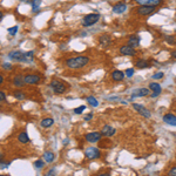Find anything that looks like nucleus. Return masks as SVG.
<instances>
[{"label": "nucleus", "mask_w": 176, "mask_h": 176, "mask_svg": "<svg viewBox=\"0 0 176 176\" xmlns=\"http://www.w3.org/2000/svg\"><path fill=\"white\" fill-rule=\"evenodd\" d=\"M89 62V58L88 56H74V58H69L66 60V65L67 67L71 69H79L85 67L86 65Z\"/></svg>", "instance_id": "obj_1"}, {"label": "nucleus", "mask_w": 176, "mask_h": 176, "mask_svg": "<svg viewBox=\"0 0 176 176\" xmlns=\"http://www.w3.org/2000/svg\"><path fill=\"white\" fill-rule=\"evenodd\" d=\"M49 87L55 94H64L67 90V85L59 79H53L49 83Z\"/></svg>", "instance_id": "obj_2"}, {"label": "nucleus", "mask_w": 176, "mask_h": 176, "mask_svg": "<svg viewBox=\"0 0 176 176\" xmlns=\"http://www.w3.org/2000/svg\"><path fill=\"white\" fill-rule=\"evenodd\" d=\"M99 20H100V14H98V13H90V14H87L83 18L81 24L85 27H90V26L96 24Z\"/></svg>", "instance_id": "obj_3"}, {"label": "nucleus", "mask_w": 176, "mask_h": 176, "mask_svg": "<svg viewBox=\"0 0 176 176\" xmlns=\"http://www.w3.org/2000/svg\"><path fill=\"white\" fill-rule=\"evenodd\" d=\"M101 155V153L98 148L95 147H88L87 149L85 150V156L89 159V160H95V159H99Z\"/></svg>", "instance_id": "obj_4"}, {"label": "nucleus", "mask_w": 176, "mask_h": 176, "mask_svg": "<svg viewBox=\"0 0 176 176\" xmlns=\"http://www.w3.org/2000/svg\"><path fill=\"white\" fill-rule=\"evenodd\" d=\"M102 134L100 132H92V133H88L85 135V139L86 141L89 142V143H95V142H99L101 139H102Z\"/></svg>", "instance_id": "obj_5"}, {"label": "nucleus", "mask_w": 176, "mask_h": 176, "mask_svg": "<svg viewBox=\"0 0 176 176\" xmlns=\"http://www.w3.org/2000/svg\"><path fill=\"white\" fill-rule=\"evenodd\" d=\"M133 108H134V109H135L139 114H141L143 117H146V119H149V117L152 116V113L149 112V110H148L144 106H142V105H139V103H133Z\"/></svg>", "instance_id": "obj_6"}, {"label": "nucleus", "mask_w": 176, "mask_h": 176, "mask_svg": "<svg viewBox=\"0 0 176 176\" xmlns=\"http://www.w3.org/2000/svg\"><path fill=\"white\" fill-rule=\"evenodd\" d=\"M156 7H154V6H139L136 8V13L139 15H149L152 14L153 12L155 11Z\"/></svg>", "instance_id": "obj_7"}, {"label": "nucleus", "mask_w": 176, "mask_h": 176, "mask_svg": "<svg viewBox=\"0 0 176 176\" xmlns=\"http://www.w3.org/2000/svg\"><path fill=\"white\" fill-rule=\"evenodd\" d=\"M119 51H120V54H122V55H126V56H134V55L136 54V51H135V48H133V47L128 46V45L121 46Z\"/></svg>", "instance_id": "obj_8"}, {"label": "nucleus", "mask_w": 176, "mask_h": 176, "mask_svg": "<svg viewBox=\"0 0 176 176\" xmlns=\"http://www.w3.org/2000/svg\"><path fill=\"white\" fill-rule=\"evenodd\" d=\"M134 1L140 6H154V7H156L161 4L162 0H134Z\"/></svg>", "instance_id": "obj_9"}, {"label": "nucleus", "mask_w": 176, "mask_h": 176, "mask_svg": "<svg viewBox=\"0 0 176 176\" xmlns=\"http://www.w3.org/2000/svg\"><path fill=\"white\" fill-rule=\"evenodd\" d=\"M149 89L153 90L152 98H157V95H160L161 92H162L161 86H160L157 82H150L149 83Z\"/></svg>", "instance_id": "obj_10"}, {"label": "nucleus", "mask_w": 176, "mask_h": 176, "mask_svg": "<svg viewBox=\"0 0 176 176\" xmlns=\"http://www.w3.org/2000/svg\"><path fill=\"white\" fill-rule=\"evenodd\" d=\"M39 82H40L39 75H35V74H27V75H25V83L35 85V83H39Z\"/></svg>", "instance_id": "obj_11"}, {"label": "nucleus", "mask_w": 176, "mask_h": 176, "mask_svg": "<svg viewBox=\"0 0 176 176\" xmlns=\"http://www.w3.org/2000/svg\"><path fill=\"white\" fill-rule=\"evenodd\" d=\"M115 133H116V129H115V128H113L112 126H109V125L103 126L102 129H101V134H102L103 136H107V137L113 136Z\"/></svg>", "instance_id": "obj_12"}, {"label": "nucleus", "mask_w": 176, "mask_h": 176, "mask_svg": "<svg viewBox=\"0 0 176 176\" xmlns=\"http://www.w3.org/2000/svg\"><path fill=\"white\" fill-rule=\"evenodd\" d=\"M163 121H164L167 125H169V126L176 127V115H174V114H170V113L166 114V115L163 116Z\"/></svg>", "instance_id": "obj_13"}, {"label": "nucleus", "mask_w": 176, "mask_h": 176, "mask_svg": "<svg viewBox=\"0 0 176 176\" xmlns=\"http://www.w3.org/2000/svg\"><path fill=\"white\" fill-rule=\"evenodd\" d=\"M149 92H150L149 88H139V89H136V90L133 93L132 98L135 99V98H141V96H146V95L149 94Z\"/></svg>", "instance_id": "obj_14"}, {"label": "nucleus", "mask_w": 176, "mask_h": 176, "mask_svg": "<svg viewBox=\"0 0 176 176\" xmlns=\"http://www.w3.org/2000/svg\"><path fill=\"white\" fill-rule=\"evenodd\" d=\"M99 42H100V45H101V46L106 47V46H109V45L112 44V38H110V35L103 34V35H101V37L99 38Z\"/></svg>", "instance_id": "obj_15"}, {"label": "nucleus", "mask_w": 176, "mask_h": 176, "mask_svg": "<svg viewBox=\"0 0 176 176\" xmlns=\"http://www.w3.org/2000/svg\"><path fill=\"white\" fill-rule=\"evenodd\" d=\"M126 10H127V5L125 2H119V4H116V5L113 7V12L115 14H121Z\"/></svg>", "instance_id": "obj_16"}, {"label": "nucleus", "mask_w": 176, "mask_h": 176, "mask_svg": "<svg viewBox=\"0 0 176 176\" xmlns=\"http://www.w3.org/2000/svg\"><path fill=\"white\" fill-rule=\"evenodd\" d=\"M22 56H24V53L20 52V51H12L8 54V58L12 59V60H15V61H22Z\"/></svg>", "instance_id": "obj_17"}, {"label": "nucleus", "mask_w": 176, "mask_h": 176, "mask_svg": "<svg viewBox=\"0 0 176 176\" xmlns=\"http://www.w3.org/2000/svg\"><path fill=\"white\" fill-rule=\"evenodd\" d=\"M140 45V38L137 35H130L128 38V46H130L133 48H135Z\"/></svg>", "instance_id": "obj_18"}, {"label": "nucleus", "mask_w": 176, "mask_h": 176, "mask_svg": "<svg viewBox=\"0 0 176 176\" xmlns=\"http://www.w3.org/2000/svg\"><path fill=\"white\" fill-rule=\"evenodd\" d=\"M126 76V74L123 73L122 71H114L112 73V79L114 81H122Z\"/></svg>", "instance_id": "obj_19"}, {"label": "nucleus", "mask_w": 176, "mask_h": 176, "mask_svg": "<svg viewBox=\"0 0 176 176\" xmlns=\"http://www.w3.org/2000/svg\"><path fill=\"white\" fill-rule=\"evenodd\" d=\"M13 83L17 87H22L25 85V76H22V75H15L14 79H13Z\"/></svg>", "instance_id": "obj_20"}, {"label": "nucleus", "mask_w": 176, "mask_h": 176, "mask_svg": "<svg viewBox=\"0 0 176 176\" xmlns=\"http://www.w3.org/2000/svg\"><path fill=\"white\" fill-rule=\"evenodd\" d=\"M34 60V51H29L27 53H24L22 61L24 62H32Z\"/></svg>", "instance_id": "obj_21"}, {"label": "nucleus", "mask_w": 176, "mask_h": 176, "mask_svg": "<svg viewBox=\"0 0 176 176\" xmlns=\"http://www.w3.org/2000/svg\"><path fill=\"white\" fill-rule=\"evenodd\" d=\"M54 125V120L53 119H51V117H47V119H44L41 123H40V126L42 128H49L51 126H53Z\"/></svg>", "instance_id": "obj_22"}, {"label": "nucleus", "mask_w": 176, "mask_h": 176, "mask_svg": "<svg viewBox=\"0 0 176 176\" xmlns=\"http://www.w3.org/2000/svg\"><path fill=\"white\" fill-rule=\"evenodd\" d=\"M18 140H19V142H21V143H27V142L29 141V137H28V135H27V133L22 132L18 135Z\"/></svg>", "instance_id": "obj_23"}, {"label": "nucleus", "mask_w": 176, "mask_h": 176, "mask_svg": "<svg viewBox=\"0 0 176 176\" xmlns=\"http://www.w3.org/2000/svg\"><path fill=\"white\" fill-rule=\"evenodd\" d=\"M136 67L139 69H143V68H147L148 67V61L144 60V59H140L139 61L136 62Z\"/></svg>", "instance_id": "obj_24"}, {"label": "nucleus", "mask_w": 176, "mask_h": 176, "mask_svg": "<svg viewBox=\"0 0 176 176\" xmlns=\"http://www.w3.org/2000/svg\"><path fill=\"white\" fill-rule=\"evenodd\" d=\"M32 8H33V12H38L39 11V7L41 5V0H32Z\"/></svg>", "instance_id": "obj_25"}, {"label": "nucleus", "mask_w": 176, "mask_h": 176, "mask_svg": "<svg viewBox=\"0 0 176 176\" xmlns=\"http://www.w3.org/2000/svg\"><path fill=\"white\" fill-rule=\"evenodd\" d=\"M44 159L46 162H52L54 160V154L51 152H46L44 154Z\"/></svg>", "instance_id": "obj_26"}, {"label": "nucleus", "mask_w": 176, "mask_h": 176, "mask_svg": "<svg viewBox=\"0 0 176 176\" xmlns=\"http://www.w3.org/2000/svg\"><path fill=\"white\" fill-rule=\"evenodd\" d=\"M87 102L92 106V107H98V105H99V102H98V100L95 98H93V96H88L87 98Z\"/></svg>", "instance_id": "obj_27"}, {"label": "nucleus", "mask_w": 176, "mask_h": 176, "mask_svg": "<svg viewBox=\"0 0 176 176\" xmlns=\"http://www.w3.org/2000/svg\"><path fill=\"white\" fill-rule=\"evenodd\" d=\"M13 95H14V98L18 99V100H24V99L26 98L25 93H22V92H19V90L14 92V93H13Z\"/></svg>", "instance_id": "obj_28"}, {"label": "nucleus", "mask_w": 176, "mask_h": 176, "mask_svg": "<svg viewBox=\"0 0 176 176\" xmlns=\"http://www.w3.org/2000/svg\"><path fill=\"white\" fill-rule=\"evenodd\" d=\"M7 32H8L11 35H15V34H17V32H18V26H13V27H10V28L7 29Z\"/></svg>", "instance_id": "obj_29"}, {"label": "nucleus", "mask_w": 176, "mask_h": 176, "mask_svg": "<svg viewBox=\"0 0 176 176\" xmlns=\"http://www.w3.org/2000/svg\"><path fill=\"white\" fill-rule=\"evenodd\" d=\"M85 109H86V106H80V107L74 109V113L75 114H82V112H85Z\"/></svg>", "instance_id": "obj_30"}, {"label": "nucleus", "mask_w": 176, "mask_h": 176, "mask_svg": "<svg viewBox=\"0 0 176 176\" xmlns=\"http://www.w3.org/2000/svg\"><path fill=\"white\" fill-rule=\"evenodd\" d=\"M166 41H167V42H168V44H170V45L176 44V39H175V37H166Z\"/></svg>", "instance_id": "obj_31"}, {"label": "nucleus", "mask_w": 176, "mask_h": 176, "mask_svg": "<svg viewBox=\"0 0 176 176\" xmlns=\"http://www.w3.org/2000/svg\"><path fill=\"white\" fill-rule=\"evenodd\" d=\"M125 74H126V76H127V78H132L133 75H134V68H128V69H126Z\"/></svg>", "instance_id": "obj_32"}, {"label": "nucleus", "mask_w": 176, "mask_h": 176, "mask_svg": "<svg viewBox=\"0 0 176 176\" xmlns=\"http://www.w3.org/2000/svg\"><path fill=\"white\" fill-rule=\"evenodd\" d=\"M44 161L42 160H38V161H35L34 162V167L35 168H38V169H40V168H42L44 167Z\"/></svg>", "instance_id": "obj_33"}, {"label": "nucleus", "mask_w": 176, "mask_h": 176, "mask_svg": "<svg viewBox=\"0 0 176 176\" xmlns=\"http://www.w3.org/2000/svg\"><path fill=\"white\" fill-rule=\"evenodd\" d=\"M7 167H10V162L0 161V169H6Z\"/></svg>", "instance_id": "obj_34"}, {"label": "nucleus", "mask_w": 176, "mask_h": 176, "mask_svg": "<svg viewBox=\"0 0 176 176\" xmlns=\"http://www.w3.org/2000/svg\"><path fill=\"white\" fill-rule=\"evenodd\" d=\"M168 176H176V166H174L173 168L169 169V171H168Z\"/></svg>", "instance_id": "obj_35"}, {"label": "nucleus", "mask_w": 176, "mask_h": 176, "mask_svg": "<svg viewBox=\"0 0 176 176\" xmlns=\"http://www.w3.org/2000/svg\"><path fill=\"white\" fill-rule=\"evenodd\" d=\"M163 76H164V74L162 73V72H159V73H155L153 75V79H156L157 80V79H162Z\"/></svg>", "instance_id": "obj_36"}, {"label": "nucleus", "mask_w": 176, "mask_h": 176, "mask_svg": "<svg viewBox=\"0 0 176 176\" xmlns=\"http://www.w3.org/2000/svg\"><path fill=\"white\" fill-rule=\"evenodd\" d=\"M92 117H93V114H92V113H89V114H87V115L85 116V121H89V120H92Z\"/></svg>", "instance_id": "obj_37"}, {"label": "nucleus", "mask_w": 176, "mask_h": 176, "mask_svg": "<svg viewBox=\"0 0 176 176\" xmlns=\"http://www.w3.org/2000/svg\"><path fill=\"white\" fill-rule=\"evenodd\" d=\"M4 100H6V94L0 90V101H4Z\"/></svg>", "instance_id": "obj_38"}, {"label": "nucleus", "mask_w": 176, "mask_h": 176, "mask_svg": "<svg viewBox=\"0 0 176 176\" xmlns=\"http://www.w3.org/2000/svg\"><path fill=\"white\" fill-rule=\"evenodd\" d=\"M54 174H55V170H54V169H51L45 176H54Z\"/></svg>", "instance_id": "obj_39"}, {"label": "nucleus", "mask_w": 176, "mask_h": 176, "mask_svg": "<svg viewBox=\"0 0 176 176\" xmlns=\"http://www.w3.org/2000/svg\"><path fill=\"white\" fill-rule=\"evenodd\" d=\"M2 67H4V68H7V69H11V68H12L11 64H6V62H5L4 65H2Z\"/></svg>", "instance_id": "obj_40"}, {"label": "nucleus", "mask_w": 176, "mask_h": 176, "mask_svg": "<svg viewBox=\"0 0 176 176\" xmlns=\"http://www.w3.org/2000/svg\"><path fill=\"white\" fill-rule=\"evenodd\" d=\"M96 176H110L108 173H102V174H98Z\"/></svg>", "instance_id": "obj_41"}, {"label": "nucleus", "mask_w": 176, "mask_h": 176, "mask_svg": "<svg viewBox=\"0 0 176 176\" xmlns=\"http://www.w3.org/2000/svg\"><path fill=\"white\" fill-rule=\"evenodd\" d=\"M171 56L174 59H176V51H173V52H171Z\"/></svg>", "instance_id": "obj_42"}, {"label": "nucleus", "mask_w": 176, "mask_h": 176, "mask_svg": "<svg viewBox=\"0 0 176 176\" xmlns=\"http://www.w3.org/2000/svg\"><path fill=\"white\" fill-rule=\"evenodd\" d=\"M4 82V78H2V76H1V75H0V85H1V83Z\"/></svg>", "instance_id": "obj_43"}, {"label": "nucleus", "mask_w": 176, "mask_h": 176, "mask_svg": "<svg viewBox=\"0 0 176 176\" xmlns=\"http://www.w3.org/2000/svg\"><path fill=\"white\" fill-rule=\"evenodd\" d=\"M1 18H2V12L0 11V19H1Z\"/></svg>", "instance_id": "obj_44"}, {"label": "nucleus", "mask_w": 176, "mask_h": 176, "mask_svg": "<svg viewBox=\"0 0 176 176\" xmlns=\"http://www.w3.org/2000/svg\"><path fill=\"white\" fill-rule=\"evenodd\" d=\"M1 159H2V154H1V153H0V160H1Z\"/></svg>", "instance_id": "obj_45"}, {"label": "nucleus", "mask_w": 176, "mask_h": 176, "mask_svg": "<svg viewBox=\"0 0 176 176\" xmlns=\"http://www.w3.org/2000/svg\"><path fill=\"white\" fill-rule=\"evenodd\" d=\"M24 1H29V0H24Z\"/></svg>", "instance_id": "obj_46"}, {"label": "nucleus", "mask_w": 176, "mask_h": 176, "mask_svg": "<svg viewBox=\"0 0 176 176\" xmlns=\"http://www.w3.org/2000/svg\"><path fill=\"white\" fill-rule=\"evenodd\" d=\"M0 176H5V175H0Z\"/></svg>", "instance_id": "obj_47"}]
</instances>
